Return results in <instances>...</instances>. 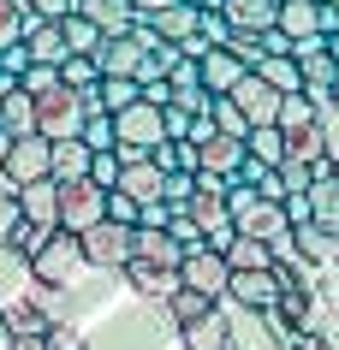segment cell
<instances>
[{
  "label": "cell",
  "instance_id": "obj_1",
  "mask_svg": "<svg viewBox=\"0 0 339 350\" xmlns=\"http://www.w3.org/2000/svg\"><path fill=\"white\" fill-rule=\"evenodd\" d=\"M90 113H101L95 107V90H48V95H36V137H48V143H66V137H77L84 131V119Z\"/></svg>",
  "mask_w": 339,
  "mask_h": 350
},
{
  "label": "cell",
  "instance_id": "obj_2",
  "mask_svg": "<svg viewBox=\"0 0 339 350\" xmlns=\"http://www.w3.org/2000/svg\"><path fill=\"white\" fill-rule=\"evenodd\" d=\"M226 208H232V226H238L244 238H262L268 250L292 238V220H286V202H268V196H256L250 185H232Z\"/></svg>",
  "mask_w": 339,
  "mask_h": 350
},
{
  "label": "cell",
  "instance_id": "obj_3",
  "mask_svg": "<svg viewBox=\"0 0 339 350\" xmlns=\"http://www.w3.org/2000/svg\"><path fill=\"white\" fill-rule=\"evenodd\" d=\"M286 42H310V36H334L339 30V6L327 0H280V18H274Z\"/></svg>",
  "mask_w": 339,
  "mask_h": 350
},
{
  "label": "cell",
  "instance_id": "obj_4",
  "mask_svg": "<svg viewBox=\"0 0 339 350\" xmlns=\"http://www.w3.org/2000/svg\"><path fill=\"white\" fill-rule=\"evenodd\" d=\"M108 220V190L90 185V178H72V185H60V232H90V226Z\"/></svg>",
  "mask_w": 339,
  "mask_h": 350
},
{
  "label": "cell",
  "instance_id": "obj_5",
  "mask_svg": "<svg viewBox=\"0 0 339 350\" xmlns=\"http://www.w3.org/2000/svg\"><path fill=\"white\" fill-rule=\"evenodd\" d=\"M84 243V267H101V273H125V261H131V226H90V232H77Z\"/></svg>",
  "mask_w": 339,
  "mask_h": 350
},
{
  "label": "cell",
  "instance_id": "obj_6",
  "mask_svg": "<svg viewBox=\"0 0 339 350\" xmlns=\"http://www.w3.org/2000/svg\"><path fill=\"white\" fill-rule=\"evenodd\" d=\"M6 185H36V178H54V143L48 137H12V154H6Z\"/></svg>",
  "mask_w": 339,
  "mask_h": 350
},
{
  "label": "cell",
  "instance_id": "obj_7",
  "mask_svg": "<svg viewBox=\"0 0 339 350\" xmlns=\"http://www.w3.org/2000/svg\"><path fill=\"white\" fill-rule=\"evenodd\" d=\"M179 285L185 291H203L208 303H226V285H232V267H226L221 250H190L185 267H179Z\"/></svg>",
  "mask_w": 339,
  "mask_h": 350
},
{
  "label": "cell",
  "instance_id": "obj_8",
  "mask_svg": "<svg viewBox=\"0 0 339 350\" xmlns=\"http://www.w3.org/2000/svg\"><path fill=\"white\" fill-rule=\"evenodd\" d=\"M77 267H84V243H77L72 232H54V238H48V250L30 261V273H36L42 285H66Z\"/></svg>",
  "mask_w": 339,
  "mask_h": 350
},
{
  "label": "cell",
  "instance_id": "obj_9",
  "mask_svg": "<svg viewBox=\"0 0 339 350\" xmlns=\"http://www.w3.org/2000/svg\"><path fill=\"white\" fill-rule=\"evenodd\" d=\"M232 101H238V113H244L250 131H256V125H280V101H286V95L274 90V83H262L256 72H244V77H238V90H232Z\"/></svg>",
  "mask_w": 339,
  "mask_h": 350
},
{
  "label": "cell",
  "instance_id": "obj_10",
  "mask_svg": "<svg viewBox=\"0 0 339 350\" xmlns=\"http://www.w3.org/2000/svg\"><path fill=\"white\" fill-rule=\"evenodd\" d=\"M131 261H149V267L179 273V267H185V243H173L167 226H137L131 232Z\"/></svg>",
  "mask_w": 339,
  "mask_h": 350
},
{
  "label": "cell",
  "instance_id": "obj_11",
  "mask_svg": "<svg viewBox=\"0 0 339 350\" xmlns=\"http://www.w3.org/2000/svg\"><path fill=\"white\" fill-rule=\"evenodd\" d=\"M214 12H221L238 36H268L274 18H280V0H214Z\"/></svg>",
  "mask_w": 339,
  "mask_h": 350
},
{
  "label": "cell",
  "instance_id": "obj_12",
  "mask_svg": "<svg viewBox=\"0 0 339 350\" xmlns=\"http://www.w3.org/2000/svg\"><path fill=\"white\" fill-rule=\"evenodd\" d=\"M226 297H232L238 309H250V314H268V309H280V273H274V267H268V273H232Z\"/></svg>",
  "mask_w": 339,
  "mask_h": 350
},
{
  "label": "cell",
  "instance_id": "obj_13",
  "mask_svg": "<svg viewBox=\"0 0 339 350\" xmlns=\"http://www.w3.org/2000/svg\"><path fill=\"white\" fill-rule=\"evenodd\" d=\"M24 54H30V66H66V24H48V18H30V30H24Z\"/></svg>",
  "mask_w": 339,
  "mask_h": 350
},
{
  "label": "cell",
  "instance_id": "obj_14",
  "mask_svg": "<svg viewBox=\"0 0 339 350\" xmlns=\"http://www.w3.org/2000/svg\"><path fill=\"white\" fill-rule=\"evenodd\" d=\"M143 24H155V36H161V42L185 48L190 36H203V6L179 0V6H167V12H155V18H143Z\"/></svg>",
  "mask_w": 339,
  "mask_h": 350
},
{
  "label": "cell",
  "instance_id": "obj_15",
  "mask_svg": "<svg viewBox=\"0 0 339 350\" xmlns=\"http://www.w3.org/2000/svg\"><path fill=\"white\" fill-rule=\"evenodd\" d=\"M72 12H84L101 36H131V24H137L131 0H72Z\"/></svg>",
  "mask_w": 339,
  "mask_h": 350
},
{
  "label": "cell",
  "instance_id": "obj_16",
  "mask_svg": "<svg viewBox=\"0 0 339 350\" xmlns=\"http://www.w3.org/2000/svg\"><path fill=\"white\" fill-rule=\"evenodd\" d=\"M125 285H131L137 297H149V303H161V309H167L173 291H179V273H167V267H149V261H125Z\"/></svg>",
  "mask_w": 339,
  "mask_h": 350
},
{
  "label": "cell",
  "instance_id": "obj_17",
  "mask_svg": "<svg viewBox=\"0 0 339 350\" xmlns=\"http://www.w3.org/2000/svg\"><path fill=\"white\" fill-rule=\"evenodd\" d=\"M18 214L36 226H60V185L54 178H36V185H18Z\"/></svg>",
  "mask_w": 339,
  "mask_h": 350
},
{
  "label": "cell",
  "instance_id": "obj_18",
  "mask_svg": "<svg viewBox=\"0 0 339 350\" xmlns=\"http://www.w3.org/2000/svg\"><path fill=\"white\" fill-rule=\"evenodd\" d=\"M244 72H250V66L238 54H226V48H208V54H203V90L208 95H232Z\"/></svg>",
  "mask_w": 339,
  "mask_h": 350
},
{
  "label": "cell",
  "instance_id": "obj_19",
  "mask_svg": "<svg viewBox=\"0 0 339 350\" xmlns=\"http://www.w3.org/2000/svg\"><path fill=\"white\" fill-rule=\"evenodd\" d=\"M244 154H250V148L238 143V137H221V131H214V137L203 143V172H214V178H238Z\"/></svg>",
  "mask_w": 339,
  "mask_h": 350
},
{
  "label": "cell",
  "instance_id": "obj_20",
  "mask_svg": "<svg viewBox=\"0 0 339 350\" xmlns=\"http://www.w3.org/2000/svg\"><path fill=\"white\" fill-rule=\"evenodd\" d=\"M221 256H226V267H232V273H268V267H274V250H268L262 238H244V232L226 243Z\"/></svg>",
  "mask_w": 339,
  "mask_h": 350
},
{
  "label": "cell",
  "instance_id": "obj_21",
  "mask_svg": "<svg viewBox=\"0 0 339 350\" xmlns=\"http://www.w3.org/2000/svg\"><path fill=\"white\" fill-rule=\"evenodd\" d=\"M90 161H95V148L84 143V137H66V143H54V185L90 178Z\"/></svg>",
  "mask_w": 339,
  "mask_h": 350
},
{
  "label": "cell",
  "instance_id": "obj_22",
  "mask_svg": "<svg viewBox=\"0 0 339 350\" xmlns=\"http://www.w3.org/2000/svg\"><path fill=\"white\" fill-rule=\"evenodd\" d=\"M161 185H167V172H161L155 161H137V166L119 172V190H125L131 202H161Z\"/></svg>",
  "mask_w": 339,
  "mask_h": 350
},
{
  "label": "cell",
  "instance_id": "obj_23",
  "mask_svg": "<svg viewBox=\"0 0 339 350\" xmlns=\"http://www.w3.org/2000/svg\"><path fill=\"white\" fill-rule=\"evenodd\" d=\"M0 125L12 131V137H36V95L24 90V83L0 101Z\"/></svg>",
  "mask_w": 339,
  "mask_h": 350
},
{
  "label": "cell",
  "instance_id": "obj_24",
  "mask_svg": "<svg viewBox=\"0 0 339 350\" xmlns=\"http://www.w3.org/2000/svg\"><path fill=\"white\" fill-rule=\"evenodd\" d=\"M310 220H316L321 232H334V238H339V172L310 185Z\"/></svg>",
  "mask_w": 339,
  "mask_h": 350
},
{
  "label": "cell",
  "instance_id": "obj_25",
  "mask_svg": "<svg viewBox=\"0 0 339 350\" xmlns=\"http://www.w3.org/2000/svg\"><path fill=\"white\" fill-rule=\"evenodd\" d=\"M179 332H185L190 350H232V345H226V338H232V327H226L221 309H208L203 321H190V327H179Z\"/></svg>",
  "mask_w": 339,
  "mask_h": 350
},
{
  "label": "cell",
  "instance_id": "obj_26",
  "mask_svg": "<svg viewBox=\"0 0 339 350\" xmlns=\"http://www.w3.org/2000/svg\"><path fill=\"white\" fill-rule=\"evenodd\" d=\"M137 101H143V83H137V77H101V83H95V107L108 113H125V107H137Z\"/></svg>",
  "mask_w": 339,
  "mask_h": 350
},
{
  "label": "cell",
  "instance_id": "obj_27",
  "mask_svg": "<svg viewBox=\"0 0 339 350\" xmlns=\"http://www.w3.org/2000/svg\"><path fill=\"white\" fill-rule=\"evenodd\" d=\"M244 148H250V161L274 166V172H280V166H286V154H292V148H286V131H280V125H256V131L244 137Z\"/></svg>",
  "mask_w": 339,
  "mask_h": 350
},
{
  "label": "cell",
  "instance_id": "obj_28",
  "mask_svg": "<svg viewBox=\"0 0 339 350\" xmlns=\"http://www.w3.org/2000/svg\"><path fill=\"white\" fill-rule=\"evenodd\" d=\"M256 77H262V83H274L280 95H303V72H298V59H292V54H262Z\"/></svg>",
  "mask_w": 339,
  "mask_h": 350
},
{
  "label": "cell",
  "instance_id": "obj_29",
  "mask_svg": "<svg viewBox=\"0 0 339 350\" xmlns=\"http://www.w3.org/2000/svg\"><path fill=\"white\" fill-rule=\"evenodd\" d=\"M54 327L42 309H30V303H12V309H0V332L6 338H42V332Z\"/></svg>",
  "mask_w": 339,
  "mask_h": 350
},
{
  "label": "cell",
  "instance_id": "obj_30",
  "mask_svg": "<svg viewBox=\"0 0 339 350\" xmlns=\"http://www.w3.org/2000/svg\"><path fill=\"white\" fill-rule=\"evenodd\" d=\"M292 243H298L303 261H339V238H334V232H321L316 220L298 226V232H292Z\"/></svg>",
  "mask_w": 339,
  "mask_h": 350
},
{
  "label": "cell",
  "instance_id": "obj_31",
  "mask_svg": "<svg viewBox=\"0 0 339 350\" xmlns=\"http://www.w3.org/2000/svg\"><path fill=\"white\" fill-rule=\"evenodd\" d=\"M149 161L161 166V172H203V148H197V143H173V137H167Z\"/></svg>",
  "mask_w": 339,
  "mask_h": 350
},
{
  "label": "cell",
  "instance_id": "obj_32",
  "mask_svg": "<svg viewBox=\"0 0 339 350\" xmlns=\"http://www.w3.org/2000/svg\"><path fill=\"white\" fill-rule=\"evenodd\" d=\"M208 119H214V131H221V137H238V143L250 137V119L238 113V101H232V95H214V101H208Z\"/></svg>",
  "mask_w": 339,
  "mask_h": 350
},
{
  "label": "cell",
  "instance_id": "obj_33",
  "mask_svg": "<svg viewBox=\"0 0 339 350\" xmlns=\"http://www.w3.org/2000/svg\"><path fill=\"white\" fill-rule=\"evenodd\" d=\"M310 125H321L316 101H310V95H286V101H280V131H286V137H298V131H310Z\"/></svg>",
  "mask_w": 339,
  "mask_h": 350
},
{
  "label": "cell",
  "instance_id": "obj_34",
  "mask_svg": "<svg viewBox=\"0 0 339 350\" xmlns=\"http://www.w3.org/2000/svg\"><path fill=\"white\" fill-rule=\"evenodd\" d=\"M24 30H30V6H24V0H0V54L18 48Z\"/></svg>",
  "mask_w": 339,
  "mask_h": 350
},
{
  "label": "cell",
  "instance_id": "obj_35",
  "mask_svg": "<svg viewBox=\"0 0 339 350\" xmlns=\"http://www.w3.org/2000/svg\"><path fill=\"white\" fill-rule=\"evenodd\" d=\"M60 226H36V220H18V232H12V243H6V250H18L24 261H36L42 250H48V238H54Z\"/></svg>",
  "mask_w": 339,
  "mask_h": 350
},
{
  "label": "cell",
  "instance_id": "obj_36",
  "mask_svg": "<svg viewBox=\"0 0 339 350\" xmlns=\"http://www.w3.org/2000/svg\"><path fill=\"white\" fill-rule=\"evenodd\" d=\"M208 309H221V303H208L203 291H185V285H179V291H173V303H167V314L179 321V327H190V321H203Z\"/></svg>",
  "mask_w": 339,
  "mask_h": 350
},
{
  "label": "cell",
  "instance_id": "obj_37",
  "mask_svg": "<svg viewBox=\"0 0 339 350\" xmlns=\"http://www.w3.org/2000/svg\"><path fill=\"white\" fill-rule=\"evenodd\" d=\"M167 232H173V243H185V256H190V250H208V243H203V226H197L190 208H167Z\"/></svg>",
  "mask_w": 339,
  "mask_h": 350
},
{
  "label": "cell",
  "instance_id": "obj_38",
  "mask_svg": "<svg viewBox=\"0 0 339 350\" xmlns=\"http://www.w3.org/2000/svg\"><path fill=\"white\" fill-rule=\"evenodd\" d=\"M101 42H108V36H101L84 12H72V18H66V48H72V54H90V59H95V48H101Z\"/></svg>",
  "mask_w": 339,
  "mask_h": 350
},
{
  "label": "cell",
  "instance_id": "obj_39",
  "mask_svg": "<svg viewBox=\"0 0 339 350\" xmlns=\"http://www.w3.org/2000/svg\"><path fill=\"white\" fill-rule=\"evenodd\" d=\"M60 83H66V90H95V83H101V72H95V59H90V54H66V66H60Z\"/></svg>",
  "mask_w": 339,
  "mask_h": 350
},
{
  "label": "cell",
  "instance_id": "obj_40",
  "mask_svg": "<svg viewBox=\"0 0 339 350\" xmlns=\"http://www.w3.org/2000/svg\"><path fill=\"white\" fill-rule=\"evenodd\" d=\"M190 196H197V172H167L161 202H167V208H190Z\"/></svg>",
  "mask_w": 339,
  "mask_h": 350
},
{
  "label": "cell",
  "instance_id": "obj_41",
  "mask_svg": "<svg viewBox=\"0 0 339 350\" xmlns=\"http://www.w3.org/2000/svg\"><path fill=\"white\" fill-rule=\"evenodd\" d=\"M77 137H84V143L95 148V154H108V148H113V119H108V113H90V119H84V131H77Z\"/></svg>",
  "mask_w": 339,
  "mask_h": 350
},
{
  "label": "cell",
  "instance_id": "obj_42",
  "mask_svg": "<svg viewBox=\"0 0 339 350\" xmlns=\"http://www.w3.org/2000/svg\"><path fill=\"white\" fill-rule=\"evenodd\" d=\"M108 220H113V226H131V232H137V220H143V202H131L125 190H108Z\"/></svg>",
  "mask_w": 339,
  "mask_h": 350
},
{
  "label": "cell",
  "instance_id": "obj_43",
  "mask_svg": "<svg viewBox=\"0 0 339 350\" xmlns=\"http://www.w3.org/2000/svg\"><path fill=\"white\" fill-rule=\"evenodd\" d=\"M280 185H286V196H310V185H316V172H310L303 161H292V154H286V166H280Z\"/></svg>",
  "mask_w": 339,
  "mask_h": 350
},
{
  "label": "cell",
  "instance_id": "obj_44",
  "mask_svg": "<svg viewBox=\"0 0 339 350\" xmlns=\"http://www.w3.org/2000/svg\"><path fill=\"white\" fill-rule=\"evenodd\" d=\"M119 172H125V166H119V154H95L90 161V185H101V190H119Z\"/></svg>",
  "mask_w": 339,
  "mask_h": 350
},
{
  "label": "cell",
  "instance_id": "obj_45",
  "mask_svg": "<svg viewBox=\"0 0 339 350\" xmlns=\"http://www.w3.org/2000/svg\"><path fill=\"white\" fill-rule=\"evenodd\" d=\"M18 190H0V250H6V243H12V232H18Z\"/></svg>",
  "mask_w": 339,
  "mask_h": 350
},
{
  "label": "cell",
  "instance_id": "obj_46",
  "mask_svg": "<svg viewBox=\"0 0 339 350\" xmlns=\"http://www.w3.org/2000/svg\"><path fill=\"white\" fill-rule=\"evenodd\" d=\"M18 83H24L30 95H48V90H60V66H30Z\"/></svg>",
  "mask_w": 339,
  "mask_h": 350
},
{
  "label": "cell",
  "instance_id": "obj_47",
  "mask_svg": "<svg viewBox=\"0 0 339 350\" xmlns=\"http://www.w3.org/2000/svg\"><path fill=\"white\" fill-rule=\"evenodd\" d=\"M203 42L208 48H226V42H232V24H226L214 6H203Z\"/></svg>",
  "mask_w": 339,
  "mask_h": 350
},
{
  "label": "cell",
  "instance_id": "obj_48",
  "mask_svg": "<svg viewBox=\"0 0 339 350\" xmlns=\"http://www.w3.org/2000/svg\"><path fill=\"white\" fill-rule=\"evenodd\" d=\"M24 6H30V18H48V24L72 18V0H24Z\"/></svg>",
  "mask_w": 339,
  "mask_h": 350
},
{
  "label": "cell",
  "instance_id": "obj_49",
  "mask_svg": "<svg viewBox=\"0 0 339 350\" xmlns=\"http://www.w3.org/2000/svg\"><path fill=\"white\" fill-rule=\"evenodd\" d=\"M42 345H48V350H84V332H77V327H60V321H54V327L42 332Z\"/></svg>",
  "mask_w": 339,
  "mask_h": 350
},
{
  "label": "cell",
  "instance_id": "obj_50",
  "mask_svg": "<svg viewBox=\"0 0 339 350\" xmlns=\"http://www.w3.org/2000/svg\"><path fill=\"white\" fill-rule=\"evenodd\" d=\"M161 125H167L173 143H190V113L185 107H161Z\"/></svg>",
  "mask_w": 339,
  "mask_h": 350
},
{
  "label": "cell",
  "instance_id": "obj_51",
  "mask_svg": "<svg viewBox=\"0 0 339 350\" xmlns=\"http://www.w3.org/2000/svg\"><path fill=\"white\" fill-rule=\"evenodd\" d=\"M286 220H292V232L310 226V196H286Z\"/></svg>",
  "mask_w": 339,
  "mask_h": 350
},
{
  "label": "cell",
  "instance_id": "obj_52",
  "mask_svg": "<svg viewBox=\"0 0 339 350\" xmlns=\"http://www.w3.org/2000/svg\"><path fill=\"white\" fill-rule=\"evenodd\" d=\"M143 101H149V107H173V83L167 77H161V83H143Z\"/></svg>",
  "mask_w": 339,
  "mask_h": 350
},
{
  "label": "cell",
  "instance_id": "obj_53",
  "mask_svg": "<svg viewBox=\"0 0 339 350\" xmlns=\"http://www.w3.org/2000/svg\"><path fill=\"white\" fill-rule=\"evenodd\" d=\"M167 6H179V0H131L137 18H155V12H167Z\"/></svg>",
  "mask_w": 339,
  "mask_h": 350
},
{
  "label": "cell",
  "instance_id": "obj_54",
  "mask_svg": "<svg viewBox=\"0 0 339 350\" xmlns=\"http://www.w3.org/2000/svg\"><path fill=\"white\" fill-rule=\"evenodd\" d=\"M262 54H292V42H286L280 30H268V36H262Z\"/></svg>",
  "mask_w": 339,
  "mask_h": 350
},
{
  "label": "cell",
  "instance_id": "obj_55",
  "mask_svg": "<svg viewBox=\"0 0 339 350\" xmlns=\"http://www.w3.org/2000/svg\"><path fill=\"white\" fill-rule=\"evenodd\" d=\"M12 90H18V77H12V72H0V101H6Z\"/></svg>",
  "mask_w": 339,
  "mask_h": 350
},
{
  "label": "cell",
  "instance_id": "obj_56",
  "mask_svg": "<svg viewBox=\"0 0 339 350\" xmlns=\"http://www.w3.org/2000/svg\"><path fill=\"white\" fill-rule=\"evenodd\" d=\"M6 154H12V131L0 125V166H6Z\"/></svg>",
  "mask_w": 339,
  "mask_h": 350
},
{
  "label": "cell",
  "instance_id": "obj_57",
  "mask_svg": "<svg viewBox=\"0 0 339 350\" xmlns=\"http://www.w3.org/2000/svg\"><path fill=\"white\" fill-rule=\"evenodd\" d=\"M12 350H48L42 338H12Z\"/></svg>",
  "mask_w": 339,
  "mask_h": 350
},
{
  "label": "cell",
  "instance_id": "obj_58",
  "mask_svg": "<svg viewBox=\"0 0 339 350\" xmlns=\"http://www.w3.org/2000/svg\"><path fill=\"white\" fill-rule=\"evenodd\" d=\"M327 54H334V66H339V30H334V36H327Z\"/></svg>",
  "mask_w": 339,
  "mask_h": 350
},
{
  "label": "cell",
  "instance_id": "obj_59",
  "mask_svg": "<svg viewBox=\"0 0 339 350\" xmlns=\"http://www.w3.org/2000/svg\"><path fill=\"white\" fill-rule=\"evenodd\" d=\"M334 107H339V77H334Z\"/></svg>",
  "mask_w": 339,
  "mask_h": 350
},
{
  "label": "cell",
  "instance_id": "obj_60",
  "mask_svg": "<svg viewBox=\"0 0 339 350\" xmlns=\"http://www.w3.org/2000/svg\"><path fill=\"white\" fill-rule=\"evenodd\" d=\"M190 6H214V0H190Z\"/></svg>",
  "mask_w": 339,
  "mask_h": 350
},
{
  "label": "cell",
  "instance_id": "obj_61",
  "mask_svg": "<svg viewBox=\"0 0 339 350\" xmlns=\"http://www.w3.org/2000/svg\"><path fill=\"white\" fill-rule=\"evenodd\" d=\"M327 6H339V0H327Z\"/></svg>",
  "mask_w": 339,
  "mask_h": 350
}]
</instances>
